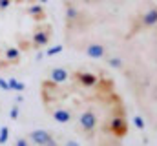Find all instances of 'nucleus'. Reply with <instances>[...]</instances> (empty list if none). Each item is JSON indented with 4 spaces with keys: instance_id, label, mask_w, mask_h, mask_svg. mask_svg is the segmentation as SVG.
<instances>
[{
    "instance_id": "obj_1",
    "label": "nucleus",
    "mask_w": 157,
    "mask_h": 146,
    "mask_svg": "<svg viewBox=\"0 0 157 146\" xmlns=\"http://www.w3.org/2000/svg\"><path fill=\"white\" fill-rule=\"evenodd\" d=\"M53 36V28L51 24H48L46 20L44 22H37L33 33H31V44H33V49H42L49 44Z\"/></svg>"
},
{
    "instance_id": "obj_2",
    "label": "nucleus",
    "mask_w": 157,
    "mask_h": 146,
    "mask_svg": "<svg viewBox=\"0 0 157 146\" xmlns=\"http://www.w3.org/2000/svg\"><path fill=\"white\" fill-rule=\"evenodd\" d=\"M28 139H29V143H35L39 146H57L59 144V141L48 130H33L31 133H28Z\"/></svg>"
},
{
    "instance_id": "obj_3",
    "label": "nucleus",
    "mask_w": 157,
    "mask_h": 146,
    "mask_svg": "<svg viewBox=\"0 0 157 146\" xmlns=\"http://www.w3.org/2000/svg\"><path fill=\"white\" fill-rule=\"evenodd\" d=\"M139 20L144 29H154L157 26V4H150V7L143 9L139 15Z\"/></svg>"
},
{
    "instance_id": "obj_4",
    "label": "nucleus",
    "mask_w": 157,
    "mask_h": 146,
    "mask_svg": "<svg viewBox=\"0 0 157 146\" xmlns=\"http://www.w3.org/2000/svg\"><path fill=\"white\" fill-rule=\"evenodd\" d=\"M26 13L29 15V18H31L33 22H44V20L48 18L46 9H44V6H42L40 2H33V4H29L28 9H26Z\"/></svg>"
},
{
    "instance_id": "obj_5",
    "label": "nucleus",
    "mask_w": 157,
    "mask_h": 146,
    "mask_svg": "<svg viewBox=\"0 0 157 146\" xmlns=\"http://www.w3.org/2000/svg\"><path fill=\"white\" fill-rule=\"evenodd\" d=\"M4 60H6L7 66L18 64V62H20V48H15V46L6 48V51H4Z\"/></svg>"
},
{
    "instance_id": "obj_6",
    "label": "nucleus",
    "mask_w": 157,
    "mask_h": 146,
    "mask_svg": "<svg viewBox=\"0 0 157 146\" xmlns=\"http://www.w3.org/2000/svg\"><path fill=\"white\" fill-rule=\"evenodd\" d=\"M70 77H71V73L68 71L66 68H53V70L49 71V79H51L53 82H59V84L70 80Z\"/></svg>"
},
{
    "instance_id": "obj_7",
    "label": "nucleus",
    "mask_w": 157,
    "mask_h": 146,
    "mask_svg": "<svg viewBox=\"0 0 157 146\" xmlns=\"http://www.w3.org/2000/svg\"><path fill=\"white\" fill-rule=\"evenodd\" d=\"M7 82H9V90H15V91H24V88H26L20 80H17V79H13V77H9Z\"/></svg>"
},
{
    "instance_id": "obj_8",
    "label": "nucleus",
    "mask_w": 157,
    "mask_h": 146,
    "mask_svg": "<svg viewBox=\"0 0 157 146\" xmlns=\"http://www.w3.org/2000/svg\"><path fill=\"white\" fill-rule=\"evenodd\" d=\"M133 122H135V126H137L141 132L146 130V122H144V119H143L141 115H135V117H133Z\"/></svg>"
},
{
    "instance_id": "obj_9",
    "label": "nucleus",
    "mask_w": 157,
    "mask_h": 146,
    "mask_svg": "<svg viewBox=\"0 0 157 146\" xmlns=\"http://www.w3.org/2000/svg\"><path fill=\"white\" fill-rule=\"evenodd\" d=\"M60 51H62V46H53V48L46 49V55H48V57H53V55H57V53H60Z\"/></svg>"
},
{
    "instance_id": "obj_10",
    "label": "nucleus",
    "mask_w": 157,
    "mask_h": 146,
    "mask_svg": "<svg viewBox=\"0 0 157 146\" xmlns=\"http://www.w3.org/2000/svg\"><path fill=\"white\" fill-rule=\"evenodd\" d=\"M7 137H9V128H7V126H4V128H2V132H0V143H6V141H7Z\"/></svg>"
},
{
    "instance_id": "obj_11",
    "label": "nucleus",
    "mask_w": 157,
    "mask_h": 146,
    "mask_svg": "<svg viewBox=\"0 0 157 146\" xmlns=\"http://www.w3.org/2000/svg\"><path fill=\"white\" fill-rule=\"evenodd\" d=\"M11 4H13V0H0V13H4V11H7Z\"/></svg>"
},
{
    "instance_id": "obj_12",
    "label": "nucleus",
    "mask_w": 157,
    "mask_h": 146,
    "mask_svg": "<svg viewBox=\"0 0 157 146\" xmlns=\"http://www.w3.org/2000/svg\"><path fill=\"white\" fill-rule=\"evenodd\" d=\"M0 88H2V90H6V91L9 90V82H7V80H4L2 77H0Z\"/></svg>"
},
{
    "instance_id": "obj_13",
    "label": "nucleus",
    "mask_w": 157,
    "mask_h": 146,
    "mask_svg": "<svg viewBox=\"0 0 157 146\" xmlns=\"http://www.w3.org/2000/svg\"><path fill=\"white\" fill-rule=\"evenodd\" d=\"M17 117H18V108H17V106H13V108H11V119L15 121Z\"/></svg>"
}]
</instances>
